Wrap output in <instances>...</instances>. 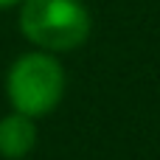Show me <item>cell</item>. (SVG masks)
I'll return each mask as SVG.
<instances>
[{"instance_id":"1","label":"cell","mask_w":160,"mask_h":160,"mask_svg":"<svg viewBox=\"0 0 160 160\" xmlns=\"http://www.w3.org/2000/svg\"><path fill=\"white\" fill-rule=\"evenodd\" d=\"M93 28L90 11L82 0H22L20 31L28 42L48 53L76 51L87 42Z\"/></svg>"},{"instance_id":"2","label":"cell","mask_w":160,"mask_h":160,"mask_svg":"<svg viewBox=\"0 0 160 160\" xmlns=\"http://www.w3.org/2000/svg\"><path fill=\"white\" fill-rule=\"evenodd\" d=\"M6 93L17 112H25L31 118L45 115L56 110L65 93V70L56 56L48 51H31L22 53L6 76Z\"/></svg>"},{"instance_id":"3","label":"cell","mask_w":160,"mask_h":160,"mask_svg":"<svg viewBox=\"0 0 160 160\" xmlns=\"http://www.w3.org/2000/svg\"><path fill=\"white\" fill-rule=\"evenodd\" d=\"M34 143H37V127L31 115L14 110V115L0 118V155L6 160L25 158L34 149Z\"/></svg>"},{"instance_id":"4","label":"cell","mask_w":160,"mask_h":160,"mask_svg":"<svg viewBox=\"0 0 160 160\" xmlns=\"http://www.w3.org/2000/svg\"><path fill=\"white\" fill-rule=\"evenodd\" d=\"M22 0H0V8H14V6H20Z\"/></svg>"}]
</instances>
